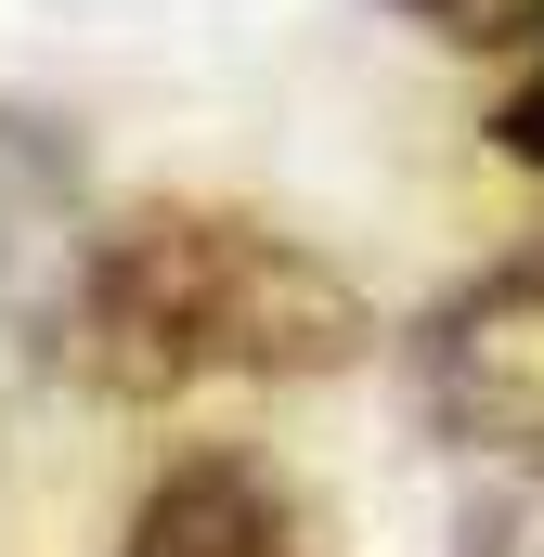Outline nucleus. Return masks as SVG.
<instances>
[{
	"label": "nucleus",
	"mask_w": 544,
	"mask_h": 557,
	"mask_svg": "<svg viewBox=\"0 0 544 557\" xmlns=\"http://www.w3.org/2000/svg\"><path fill=\"white\" fill-rule=\"evenodd\" d=\"M52 337H65V376L91 403L143 416V403H195V389L337 376V363L376 350V311L285 221L156 195V208H118L104 234H78Z\"/></svg>",
	"instance_id": "f257e3e1"
},
{
	"label": "nucleus",
	"mask_w": 544,
	"mask_h": 557,
	"mask_svg": "<svg viewBox=\"0 0 544 557\" xmlns=\"http://www.w3.org/2000/svg\"><path fill=\"white\" fill-rule=\"evenodd\" d=\"M415 428L480 454V467H544V247L467 273L403 337Z\"/></svg>",
	"instance_id": "f03ea898"
},
{
	"label": "nucleus",
	"mask_w": 544,
	"mask_h": 557,
	"mask_svg": "<svg viewBox=\"0 0 544 557\" xmlns=\"http://www.w3.org/2000/svg\"><path fill=\"white\" fill-rule=\"evenodd\" d=\"M118 557H337V545H324V506L285 467H260V454H182L131 506Z\"/></svg>",
	"instance_id": "7ed1b4c3"
},
{
	"label": "nucleus",
	"mask_w": 544,
	"mask_h": 557,
	"mask_svg": "<svg viewBox=\"0 0 544 557\" xmlns=\"http://www.w3.org/2000/svg\"><path fill=\"white\" fill-rule=\"evenodd\" d=\"M403 26L454 39V52H532L544 39V0H390Z\"/></svg>",
	"instance_id": "20e7f679"
},
{
	"label": "nucleus",
	"mask_w": 544,
	"mask_h": 557,
	"mask_svg": "<svg viewBox=\"0 0 544 557\" xmlns=\"http://www.w3.org/2000/svg\"><path fill=\"white\" fill-rule=\"evenodd\" d=\"M454 557H544V467H506V493L467 519Z\"/></svg>",
	"instance_id": "39448f33"
},
{
	"label": "nucleus",
	"mask_w": 544,
	"mask_h": 557,
	"mask_svg": "<svg viewBox=\"0 0 544 557\" xmlns=\"http://www.w3.org/2000/svg\"><path fill=\"white\" fill-rule=\"evenodd\" d=\"M493 156H506V169H544V39H532V78L493 104Z\"/></svg>",
	"instance_id": "423d86ee"
}]
</instances>
